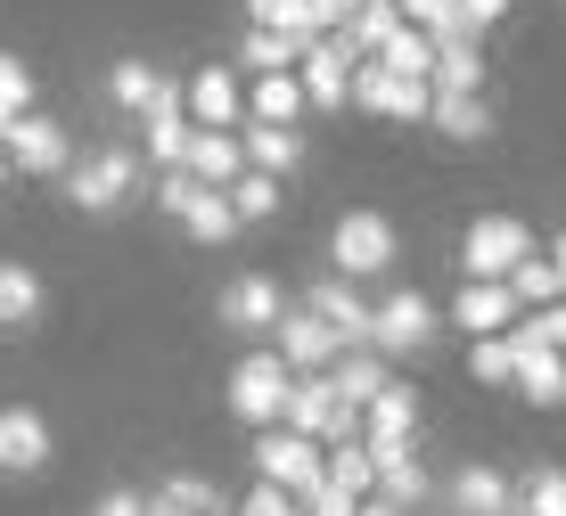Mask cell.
Returning a JSON list of instances; mask_svg holds the SVG:
<instances>
[{
  "label": "cell",
  "mask_w": 566,
  "mask_h": 516,
  "mask_svg": "<svg viewBox=\"0 0 566 516\" xmlns=\"http://www.w3.org/2000/svg\"><path fill=\"white\" fill-rule=\"evenodd\" d=\"M148 189V165H140V148H124V140H107V148H91L83 165L66 172V197L83 213H115L124 197H140Z\"/></svg>",
  "instance_id": "6da1fadb"
},
{
  "label": "cell",
  "mask_w": 566,
  "mask_h": 516,
  "mask_svg": "<svg viewBox=\"0 0 566 516\" xmlns=\"http://www.w3.org/2000/svg\"><path fill=\"white\" fill-rule=\"evenodd\" d=\"M287 393H296V369H287L280 345H263V352H247V361L230 369V419L280 427V419H287Z\"/></svg>",
  "instance_id": "7a4b0ae2"
},
{
  "label": "cell",
  "mask_w": 566,
  "mask_h": 516,
  "mask_svg": "<svg viewBox=\"0 0 566 516\" xmlns=\"http://www.w3.org/2000/svg\"><path fill=\"white\" fill-rule=\"evenodd\" d=\"M255 475L312 501V492L328 484V443H312V434H296V427H255Z\"/></svg>",
  "instance_id": "3957f363"
},
{
  "label": "cell",
  "mask_w": 566,
  "mask_h": 516,
  "mask_svg": "<svg viewBox=\"0 0 566 516\" xmlns=\"http://www.w3.org/2000/svg\"><path fill=\"white\" fill-rule=\"evenodd\" d=\"M354 107L395 115V124H427V115H436V83H419V74H395L386 57H361V66H354Z\"/></svg>",
  "instance_id": "277c9868"
},
{
  "label": "cell",
  "mask_w": 566,
  "mask_h": 516,
  "mask_svg": "<svg viewBox=\"0 0 566 516\" xmlns=\"http://www.w3.org/2000/svg\"><path fill=\"white\" fill-rule=\"evenodd\" d=\"M328 254H337L345 280H386V271H395V254H402V238H395L386 213H345V222L328 230Z\"/></svg>",
  "instance_id": "5b68a950"
},
{
  "label": "cell",
  "mask_w": 566,
  "mask_h": 516,
  "mask_svg": "<svg viewBox=\"0 0 566 516\" xmlns=\"http://www.w3.org/2000/svg\"><path fill=\"white\" fill-rule=\"evenodd\" d=\"M525 254H534V230L510 222V213H484V222H468V238H460V271L468 280H510Z\"/></svg>",
  "instance_id": "8992f818"
},
{
  "label": "cell",
  "mask_w": 566,
  "mask_h": 516,
  "mask_svg": "<svg viewBox=\"0 0 566 516\" xmlns=\"http://www.w3.org/2000/svg\"><path fill=\"white\" fill-rule=\"evenodd\" d=\"M213 320L230 336H280L287 295H280V280H263V271H239V280L222 287V304H213Z\"/></svg>",
  "instance_id": "52a82bcc"
},
{
  "label": "cell",
  "mask_w": 566,
  "mask_h": 516,
  "mask_svg": "<svg viewBox=\"0 0 566 516\" xmlns=\"http://www.w3.org/2000/svg\"><path fill=\"white\" fill-rule=\"evenodd\" d=\"M510 345H517V393H525V402H542V410H566V352L534 320H517Z\"/></svg>",
  "instance_id": "ba28073f"
},
{
  "label": "cell",
  "mask_w": 566,
  "mask_h": 516,
  "mask_svg": "<svg viewBox=\"0 0 566 516\" xmlns=\"http://www.w3.org/2000/svg\"><path fill=\"white\" fill-rule=\"evenodd\" d=\"M354 66H361V42L354 33H321V42L304 50V98L312 107H345V98H354Z\"/></svg>",
  "instance_id": "9c48e42d"
},
{
  "label": "cell",
  "mask_w": 566,
  "mask_h": 516,
  "mask_svg": "<svg viewBox=\"0 0 566 516\" xmlns=\"http://www.w3.org/2000/svg\"><path fill=\"white\" fill-rule=\"evenodd\" d=\"M369 345L386 352V361H402V352H427L436 345V304L427 295H411V287H395L378 304V328H369Z\"/></svg>",
  "instance_id": "30bf717a"
},
{
  "label": "cell",
  "mask_w": 566,
  "mask_h": 516,
  "mask_svg": "<svg viewBox=\"0 0 566 516\" xmlns=\"http://www.w3.org/2000/svg\"><path fill=\"white\" fill-rule=\"evenodd\" d=\"M9 156H17V172H33V181H66L74 172V140H66V124H50V115H17Z\"/></svg>",
  "instance_id": "8fae6325"
},
{
  "label": "cell",
  "mask_w": 566,
  "mask_h": 516,
  "mask_svg": "<svg viewBox=\"0 0 566 516\" xmlns=\"http://www.w3.org/2000/svg\"><path fill=\"white\" fill-rule=\"evenodd\" d=\"M304 304H312V312H321L328 328L345 336V352H361V345H369V328H378V304H361L345 271H328V280H312V287H304Z\"/></svg>",
  "instance_id": "7c38bea8"
},
{
  "label": "cell",
  "mask_w": 566,
  "mask_h": 516,
  "mask_svg": "<svg viewBox=\"0 0 566 516\" xmlns=\"http://www.w3.org/2000/svg\"><path fill=\"white\" fill-rule=\"evenodd\" d=\"M280 352H287V369H296V377H312V369H337V361H345V336L328 328L312 304H296V312L280 320Z\"/></svg>",
  "instance_id": "4fadbf2b"
},
{
  "label": "cell",
  "mask_w": 566,
  "mask_h": 516,
  "mask_svg": "<svg viewBox=\"0 0 566 516\" xmlns=\"http://www.w3.org/2000/svg\"><path fill=\"white\" fill-rule=\"evenodd\" d=\"M517 320H525V304H517L510 280H468L460 304H452V328H468V336H510Z\"/></svg>",
  "instance_id": "5bb4252c"
},
{
  "label": "cell",
  "mask_w": 566,
  "mask_h": 516,
  "mask_svg": "<svg viewBox=\"0 0 566 516\" xmlns=\"http://www.w3.org/2000/svg\"><path fill=\"white\" fill-rule=\"evenodd\" d=\"M411 427H419V393H411V386H386L378 402L361 410V443H369V460H395V451H411Z\"/></svg>",
  "instance_id": "9a60e30c"
},
{
  "label": "cell",
  "mask_w": 566,
  "mask_h": 516,
  "mask_svg": "<svg viewBox=\"0 0 566 516\" xmlns=\"http://www.w3.org/2000/svg\"><path fill=\"white\" fill-rule=\"evenodd\" d=\"M50 467V419L25 402L0 410V475H42Z\"/></svg>",
  "instance_id": "2e32d148"
},
{
  "label": "cell",
  "mask_w": 566,
  "mask_h": 516,
  "mask_svg": "<svg viewBox=\"0 0 566 516\" xmlns=\"http://www.w3.org/2000/svg\"><path fill=\"white\" fill-rule=\"evenodd\" d=\"M189 115H198V131H239L247 124V91L230 66H198L189 74Z\"/></svg>",
  "instance_id": "e0dca14e"
},
{
  "label": "cell",
  "mask_w": 566,
  "mask_h": 516,
  "mask_svg": "<svg viewBox=\"0 0 566 516\" xmlns=\"http://www.w3.org/2000/svg\"><path fill=\"white\" fill-rule=\"evenodd\" d=\"M42 312H50L42 271H33V263H0V328L25 336V328H42Z\"/></svg>",
  "instance_id": "ac0fdd59"
},
{
  "label": "cell",
  "mask_w": 566,
  "mask_h": 516,
  "mask_svg": "<svg viewBox=\"0 0 566 516\" xmlns=\"http://www.w3.org/2000/svg\"><path fill=\"white\" fill-rule=\"evenodd\" d=\"M148 516H239L222 501V484H206V475H165V484L148 492Z\"/></svg>",
  "instance_id": "d6986e66"
},
{
  "label": "cell",
  "mask_w": 566,
  "mask_h": 516,
  "mask_svg": "<svg viewBox=\"0 0 566 516\" xmlns=\"http://www.w3.org/2000/svg\"><path fill=\"white\" fill-rule=\"evenodd\" d=\"M452 508L460 516H517V484H510V475H493L484 460H468L460 484H452Z\"/></svg>",
  "instance_id": "ffe728a7"
},
{
  "label": "cell",
  "mask_w": 566,
  "mask_h": 516,
  "mask_svg": "<svg viewBox=\"0 0 566 516\" xmlns=\"http://www.w3.org/2000/svg\"><path fill=\"white\" fill-rule=\"evenodd\" d=\"M247 165H255V172H296L304 165V131L296 124H263V115H247Z\"/></svg>",
  "instance_id": "44dd1931"
},
{
  "label": "cell",
  "mask_w": 566,
  "mask_h": 516,
  "mask_svg": "<svg viewBox=\"0 0 566 516\" xmlns=\"http://www.w3.org/2000/svg\"><path fill=\"white\" fill-rule=\"evenodd\" d=\"M312 107L304 98V74H255V91H247V115H263V124H296V115Z\"/></svg>",
  "instance_id": "7402d4cb"
},
{
  "label": "cell",
  "mask_w": 566,
  "mask_h": 516,
  "mask_svg": "<svg viewBox=\"0 0 566 516\" xmlns=\"http://www.w3.org/2000/svg\"><path fill=\"white\" fill-rule=\"evenodd\" d=\"M189 172L213 181V189H230L247 172V140H230V131H198V140H189Z\"/></svg>",
  "instance_id": "603a6c76"
},
{
  "label": "cell",
  "mask_w": 566,
  "mask_h": 516,
  "mask_svg": "<svg viewBox=\"0 0 566 516\" xmlns=\"http://www.w3.org/2000/svg\"><path fill=\"white\" fill-rule=\"evenodd\" d=\"M328 377H337V393H345V402H354V410H369V402H378L386 386H395V377H386V352H378V345L345 352V361L328 369Z\"/></svg>",
  "instance_id": "cb8c5ba5"
},
{
  "label": "cell",
  "mask_w": 566,
  "mask_h": 516,
  "mask_svg": "<svg viewBox=\"0 0 566 516\" xmlns=\"http://www.w3.org/2000/svg\"><path fill=\"white\" fill-rule=\"evenodd\" d=\"M484 83V57H476V25L443 33L436 42V91H476Z\"/></svg>",
  "instance_id": "d4e9b609"
},
{
  "label": "cell",
  "mask_w": 566,
  "mask_h": 516,
  "mask_svg": "<svg viewBox=\"0 0 566 516\" xmlns=\"http://www.w3.org/2000/svg\"><path fill=\"white\" fill-rule=\"evenodd\" d=\"M427 124H436L443 140H484V131H493V107H484L476 91H436V115H427Z\"/></svg>",
  "instance_id": "484cf974"
},
{
  "label": "cell",
  "mask_w": 566,
  "mask_h": 516,
  "mask_svg": "<svg viewBox=\"0 0 566 516\" xmlns=\"http://www.w3.org/2000/svg\"><path fill=\"white\" fill-rule=\"evenodd\" d=\"M181 230L198 238V246H230V238H239L247 222H239V206H230V189H206L198 206L181 213Z\"/></svg>",
  "instance_id": "4316f807"
},
{
  "label": "cell",
  "mask_w": 566,
  "mask_h": 516,
  "mask_svg": "<svg viewBox=\"0 0 566 516\" xmlns=\"http://www.w3.org/2000/svg\"><path fill=\"white\" fill-rule=\"evenodd\" d=\"M107 98H115V107H132V115H148L156 98H165V74H156V66H140V57H115Z\"/></svg>",
  "instance_id": "83f0119b"
},
{
  "label": "cell",
  "mask_w": 566,
  "mask_h": 516,
  "mask_svg": "<svg viewBox=\"0 0 566 516\" xmlns=\"http://www.w3.org/2000/svg\"><path fill=\"white\" fill-rule=\"evenodd\" d=\"M402 25H411V17H402V0H361V9H354V25H345V33L361 42V57H378V50L395 42Z\"/></svg>",
  "instance_id": "f1b7e54d"
},
{
  "label": "cell",
  "mask_w": 566,
  "mask_h": 516,
  "mask_svg": "<svg viewBox=\"0 0 566 516\" xmlns=\"http://www.w3.org/2000/svg\"><path fill=\"white\" fill-rule=\"evenodd\" d=\"M328 484H345L354 501H369V492H378V460H369L361 434H354V443H328Z\"/></svg>",
  "instance_id": "f546056e"
},
{
  "label": "cell",
  "mask_w": 566,
  "mask_h": 516,
  "mask_svg": "<svg viewBox=\"0 0 566 516\" xmlns=\"http://www.w3.org/2000/svg\"><path fill=\"white\" fill-rule=\"evenodd\" d=\"M517 516H566V467H525L517 475Z\"/></svg>",
  "instance_id": "4dcf8cb0"
},
{
  "label": "cell",
  "mask_w": 566,
  "mask_h": 516,
  "mask_svg": "<svg viewBox=\"0 0 566 516\" xmlns=\"http://www.w3.org/2000/svg\"><path fill=\"white\" fill-rule=\"evenodd\" d=\"M378 57H386L395 74H419V83H436V33H427V25H402Z\"/></svg>",
  "instance_id": "1f68e13d"
},
{
  "label": "cell",
  "mask_w": 566,
  "mask_h": 516,
  "mask_svg": "<svg viewBox=\"0 0 566 516\" xmlns=\"http://www.w3.org/2000/svg\"><path fill=\"white\" fill-rule=\"evenodd\" d=\"M378 501H395V508H419V501H427V467L411 460V451L378 460Z\"/></svg>",
  "instance_id": "d6a6232c"
},
{
  "label": "cell",
  "mask_w": 566,
  "mask_h": 516,
  "mask_svg": "<svg viewBox=\"0 0 566 516\" xmlns=\"http://www.w3.org/2000/svg\"><path fill=\"white\" fill-rule=\"evenodd\" d=\"M230 206H239V222H271V213H280V172L247 165L239 181H230Z\"/></svg>",
  "instance_id": "836d02e7"
},
{
  "label": "cell",
  "mask_w": 566,
  "mask_h": 516,
  "mask_svg": "<svg viewBox=\"0 0 566 516\" xmlns=\"http://www.w3.org/2000/svg\"><path fill=\"white\" fill-rule=\"evenodd\" d=\"M206 189H213V181H198V172H189V165H172V172H156V181H148V206H156V213H172V222H181V213L198 206Z\"/></svg>",
  "instance_id": "e575fe53"
},
{
  "label": "cell",
  "mask_w": 566,
  "mask_h": 516,
  "mask_svg": "<svg viewBox=\"0 0 566 516\" xmlns=\"http://www.w3.org/2000/svg\"><path fill=\"white\" fill-rule=\"evenodd\" d=\"M510 287H517V304H558V295H566V280H558V263H551V254H525V263L510 271Z\"/></svg>",
  "instance_id": "d590c367"
},
{
  "label": "cell",
  "mask_w": 566,
  "mask_h": 516,
  "mask_svg": "<svg viewBox=\"0 0 566 516\" xmlns=\"http://www.w3.org/2000/svg\"><path fill=\"white\" fill-rule=\"evenodd\" d=\"M468 369H476L484 386H517V345L510 336H468Z\"/></svg>",
  "instance_id": "8d00e7d4"
},
{
  "label": "cell",
  "mask_w": 566,
  "mask_h": 516,
  "mask_svg": "<svg viewBox=\"0 0 566 516\" xmlns=\"http://www.w3.org/2000/svg\"><path fill=\"white\" fill-rule=\"evenodd\" d=\"M247 25H280V33H304V42H321V25H312V0H247Z\"/></svg>",
  "instance_id": "74e56055"
},
{
  "label": "cell",
  "mask_w": 566,
  "mask_h": 516,
  "mask_svg": "<svg viewBox=\"0 0 566 516\" xmlns=\"http://www.w3.org/2000/svg\"><path fill=\"white\" fill-rule=\"evenodd\" d=\"M402 17H411V25H427L436 42H443V33H460V25H468V9H460V0H402Z\"/></svg>",
  "instance_id": "f35d334b"
},
{
  "label": "cell",
  "mask_w": 566,
  "mask_h": 516,
  "mask_svg": "<svg viewBox=\"0 0 566 516\" xmlns=\"http://www.w3.org/2000/svg\"><path fill=\"white\" fill-rule=\"evenodd\" d=\"M239 516H312V508H304V492H287V484H255L239 501Z\"/></svg>",
  "instance_id": "ab89813d"
},
{
  "label": "cell",
  "mask_w": 566,
  "mask_h": 516,
  "mask_svg": "<svg viewBox=\"0 0 566 516\" xmlns=\"http://www.w3.org/2000/svg\"><path fill=\"white\" fill-rule=\"evenodd\" d=\"M0 107H9V115H33V74L17 66L9 50H0Z\"/></svg>",
  "instance_id": "60d3db41"
},
{
  "label": "cell",
  "mask_w": 566,
  "mask_h": 516,
  "mask_svg": "<svg viewBox=\"0 0 566 516\" xmlns=\"http://www.w3.org/2000/svg\"><path fill=\"white\" fill-rule=\"evenodd\" d=\"M91 516H148V492H140V484H107Z\"/></svg>",
  "instance_id": "b9f144b4"
},
{
  "label": "cell",
  "mask_w": 566,
  "mask_h": 516,
  "mask_svg": "<svg viewBox=\"0 0 566 516\" xmlns=\"http://www.w3.org/2000/svg\"><path fill=\"white\" fill-rule=\"evenodd\" d=\"M304 508H312V516H361V501H354L345 484H321V492H312Z\"/></svg>",
  "instance_id": "7bdbcfd3"
},
{
  "label": "cell",
  "mask_w": 566,
  "mask_h": 516,
  "mask_svg": "<svg viewBox=\"0 0 566 516\" xmlns=\"http://www.w3.org/2000/svg\"><path fill=\"white\" fill-rule=\"evenodd\" d=\"M354 9H361V0H312V25H321V33H345V25H354Z\"/></svg>",
  "instance_id": "ee69618b"
},
{
  "label": "cell",
  "mask_w": 566,
  "mask_h": 516,
  "mask_svg": "<svg viewBox=\"0 0 566 516\" xmlns=\"http://www.w3.org/2000/svg\"><path fill=\"white\" fill-rule=\"evenodd\" d=\"M460 9H468V25L484 33V25H501V17H510V0H460Z\"/></svg>",
  "instance_id": "f6af8a7d"
},
{
  "label": "cell",
  "mask_w": 566,
  "mask_h": 516,
  "mask_svg": "<svg viewBox=\"0 0 566 516\" xmlns=\"http://www.w3.org/2000/svg\"><path fill=\"white\" fill-rule=\"evenodd\" d=\"M361 516H411V508H395V501H378V492H369V501H361Z\"/></svg>",
  "instance_id": "bcb514c9"
},
{
  "label": "cell",
  "mask_w": 566,
  "mask_h": 516,
  "mask_svg": "<svg viewBox=\"0 0 566 516\" xmlns=\"http://www.w3.org/2000/svg\"><path fill=\"white\" fill-rule=\"evenodd\" d=\"M551 263H558V280H566V230L551 238Z\"/></svg>",
  "instance_id": "7dc6e473"
},
{
  "label": "cell",
  "mask_w": 566,
  "mask_h": 516,
  "mask_svg": "<svg viewBox=\"0 0 566 516\" xmlns=\"http://www.w3.org/2000/svg\"><path fill=\"white\" fill-rule=\"evenodd\" d=\"M9 131H17V115H9V107H0V148H9Z\"/></svg>",
  "instance_id": "c3c4849f"
},
{
  "label": "cell",
  "mask_w": 566,
  "mask_h": 516,
  "mask_svg": "<svg viewBox=\"0 0 566 516\" xmlns=\"http://www.w3.org/2000/svg\"><path fill=\"white\" fill-rule=\"evenodd\" d=\"M9 165H17V156H9V148H0V189H9Z\"/></svg>",
  "instance_id": "681fc988"
}]
</instances>
